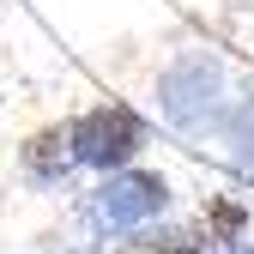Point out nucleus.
Segmentation results:
<instances>
[{
	"label": "nucleus",
	"mask_w": 254,
	"mask_h": 254,
	"mask_svg": "<svg viewBox=\"0 0 254 254\" xmlns=\"http://www.w3.org/2000/svg\"><path fill=\"white\" fill-rule=\"evenodd\" d=\"M145 145V121L127 109V103H103V109H91L73 121V151H79V164H97V170H115L127 164Z\"/></svg>",
	"instance_id": "obj_1"
},
{
	"label": "nucleus",
	"mask_w": 254,
	"mask_h": 254,
	"mask_svg": "<svg viewBox=\"0 0 254 254\" xmlns=\"http://www.w3.org/2000/svg\"><path fill=\"white\" fill-rule=\"evenodd\" d=\"M170 200V182L157 176V170H121L103 182V194H97V212L109 218V224H145V218H157Z\"/></svg>",
	"instance_id": "obj_2"
},
{
	"label": "nucleus",
	"mask_w": 254,
	"mask_h": 254,
	"mask_svg": "<svg viewBox=\"0 0 254 254\" xmlns=\"http://www.w3.org/2000/svg\"><path fill=\"white\" fill-rule=\"evenodd\" d=\"M67 164H79L73 127H43V133L24 145V170L37 176V182H61V176H67Z\"/></svg>",
	"instance_id": "obj_3"
},
{
	"label": "nucleus",
	"mask_w": 254,
	"mask_h": 254,
	"mask_svg": "<svg viewBox=\"0 0 254 254\" xmlns=\"http://www.w3.org/2000/svg\"><path fill=\"white\" fill-rule=\"evenodd\" d=\"M133 254H164V248H133Z\"/></svg>",
	"instance_id": "obj_4"
}]
</instances>
